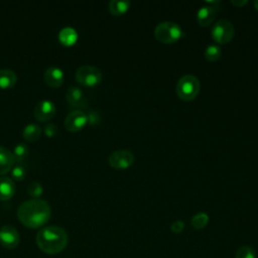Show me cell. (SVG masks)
Instances as JSON below:
<instances>
[{
    "instance_id": "f1b7e54d",
    "label": "cell",
    "mask_w": 258,
    "mask_h": 258,
    "mask_svg": "<svg viewBox=\"0 0 258 258\" xmlns=\"http://www.w3.org/2000/svg\"><path fill=\"white\" fill-rule=\"evenodd\" d=\"M254 7H255V9L258 11V0L254 1Z\"/></svg>"
},
{
    "instance_id": "8992f818",
    "label": "cell",
    "mask_w": 258,
    "mask_h": 258,
    "mask_svg": "<svg viewBox=\"0 0 258 258\" xmlns=\"http://www.w3.org/2000/svg\"><path fill=\"white\" fill-rule=\"evenodd\" d=\"M234 26L226 19L217 21L212 28V38L219 44H225L232 40L234 36Z\"/></svg>"
},
{
    "instance_id": "ac0fdd59",
    "label": "cell",
    "mask_w": 258,
    "mask_h": 258,
    "mask_svg": "<svg viewBox=\"0 0 258 258\" xmlns=\"http://www.w3.org/2000/svg\"><path fill=\"white\" fill-rule=\"evenodd\" d=\"M129 7L130 1L128 0H112L109 2V10L115 16L124 14Z\"/></svg>"
},
{
    "instance_id": "d4e9b609",
    "label": "cell",
    "mask_w": 258,
    "mask_h": 258,
    "mask_svg": "<svg viewBox=\"0 0 258 258\" xmlns=\"http://www.w3.org/2000/svg\"><path fill=\"white\" fill-rule=\"evenodd\" d=\"M11 173H12V176H13L15 179L21 180V179L24 177V175H25V169H24V167H23L22 165L16 164V165H14V166L12 167Z\"/></svg>"
},
{
    "instance_id": "52a82bcc",
    "label": "cell",
    "mask_w": 258,
    "mask_h": 258,
    "mask_svg": "<svg viewBox=\"0 0 258 258\" xmlns=\"http://www.w3.org/2000/svg\"><path fill=\"white\" fill-rule=\"evenodd\" d=\"M108 161L115 169H126L133 164L134 155L127 149H118L109 155Z\"/></svg>"
},
{
    "instance_id": "4fadbf2b",
    "label": "cell",
    "mask_w": 258,
    "mask_h": 258,
    "mask_svg": "<svg viewBox=\"0 0 258 258\" xmlns=\"http://www.w3.org/2000/svg\"><path fill=\"white\" fill-rule=\"evenodd\" d=\"M15 163L13 152L5 146L0 145V174L8 172Z\"/></svg>"
},
{
    "instance_id": "603a6c76",
    "label": "cell",
    "mask_w": 258,
    "mask_h": 258,
    "mask_svg": "<svg viewBox=\"0 0 258 258\" xmlns=\"http://www.w3.org/2000/svg\"><path fill=\"white\" fill-rule=\"evenodd\" d=\"M235 258H256V251L250 246H242L236 251Z\"/></svg>"
},
{
    "instance_id": "4316f807",
    "label": "cell",
    "mask_w": 258,
    "mask_h": 258,
    "mask_svg": "<svg viewBox=\"0 0 258 258\" xmlns=\"http://www.w3.org/2000/svg\"><path fill=\"white\" fill-rule=\"evenodd\" d=\"M56 131H57V127L53 123H48L44 128V132L48 137H52L56 133Z\"/></svg>"
},
{
    "instance_id": "2e32d148",
    "label": "cell",
    "mask_w": 258,
    "mask_h": 258,
    "mask_svg": "<svg viewBox=\"0 0 258 258\" xmlns=\"http://www.w3.org/2000/svg\"><path fill=\"white\" fill-rule=\"evenodd\" d=\"M66 98L73 106H82L85 103L83 92L78 87H70L66 92Z\"/></svg>"
},
{
    "instance_id": "3957f363",
    "label": "cell",
    "mask_w": 258,
    "mask_h": 258,
    "mask_svg": "<svg viewBox=\"0 0 258 258\" xmlns=\"http://www.w3.org/2000/svg\"><path fill=\"white\" fill-rule=\"evenodd\" d=\"M201 89L200 81L192 75H185L181 77L176 84V94L179 99L183 101L194 100Z\"/></svg>"
},
{
    "instance_id": "5bb4252c",
    "label": "cell",
    "mask_w": 258,
    "mask_h": 258,
    "mask_svg": "<svg viewBox=\"0 0 258 258\" xmlns=\"http://www.w3.org/2000/svg\"><path fill=\"white\" fill-rule=\"evenodd\" d=\"M15 183L8 176H0V200L6 201L13 197L15 192Z\"/></svg>"
},
{
    "instance_id": "7402d4cb",
    "label": "cell",
    "mask_w": 258,
    "mask_h": 258,
    "mask_svg": "<svg viewBox=\"0 0 258 258\" xmlns=\"http://www.w3.org/2000/svg\"><path fill=\"white\" fill-rule=\"evenodd\" d=\"M29 153V148L26 144L24 143H18L15 147H14V156H15V160H17L18 162H21L23 159L26 158V156Z\"/></svg>"
},
{
    "instance_id": "6da1fadb",
    "label": "cell",
    "mask_w": 258,
    "mask_h": 258,
    "mask_svg": "<svg viewBox=\"0 0 258 258\" xmlns=\"http://www.w3.org/2000/svg\"><path fill=\"white\" fill-rule=\"evenodd\" d=\"M19 221L27 228H39L50 218V207L42 199H31L23 202L17 209Z\"/></svg>"
},
{
    "instance_id": "ba28073f",
    "label": "cell",
    "mask_w": 258,
    "mask_h": 258,
    "mask_svg": "<svg viewBox=\"0 0 258 258\" xmlns=\"http://www.w3.org/2000/svg\"><path fill=\"white\" fill-rule=\"evenodd\" d=\"M20 241L18 231L11 225H4L0 228V245L6 249H14Z\"/></svg>"
},
{
    "instance_id": "9c48e42d",
    "label": "cell",
    "mask_w": 258,
    "mask_h": 258,
    "mask_svg": "<svg viewBox=\"0 0 258 258\" xmlns=\"http://www.w3.org/2000/svg\"><path fill=\"white\" fill-rule=\"evenodd\" d=\"M88 122V116L81 110L71 111L64 119V127L70 131H78L82 129Z\"/></svg>"
},
{
    "instance_id": "83f0119b",
    "label": "cell",
    "mask_w": 258,
    "mask_h": 258,
    "mask_svg": "<svg viewBox=\"0 0 258 258\" xmlns=\"http://www.w3.org/2000/svg\"><path fill=\"white\" fill-rule=\"evenodd\" d=\"M231 3L233 4V5H235L236 7H242V6H244V5H246L247 3H248V1L247 0H242V1H237V0H232L231 1Z\"/></svg>"
},
{
    "instance_id": "9a60e30c",
    "label": "cell",
    "mask_w": 258,
    "mask_h": 258,
    "mask_svg": "<svg viewBox=\"0 0 258 258\" xmlns=\"http://www.w3.org/2000/svg\"><path fill=\"white\" fill-rule=\"evenodd\" d=\"M58 39L64 45H72L78 39V32L71 26H66L58 32Z\"/></svg>"
},
{
    "instance_id": "44dd1931",
    "label": "cell",
    "mask_w": 258,
    "mask_h": 258,
    "mask_svg": "<svg viewBox=\"0 0 258 258\" xmlns=\"http://www.w3.org/2000/svg\"><path fill=\"white\" fill-rule=\"evenodd\" d=\"M209 223V216L206 213H199L195 215L190 220V225L196 230L205 228Z\"/></svg>"
},
{
    "instance_id": "d6986e66",
    "label": "cell",
    "mask_w": 258,
    "mask_h": 258,
    "mask_svg": "<svg viewBox=\"0 0 258 258\" xmlns=\"http://www.w3.org/2000/svg\"><path fill=\"white\" fill-rule=\"evenodd\" d=\"M23 137L27 141H35L41 134V128L34 123H29L23 128Z\"/></svg>"
},
{
    "instance_id": "e0dca14e",
    "label": "cell",
    "mask_w": 258,
    "mask_h": 258,
    "mask_svg": "<svg viewBox=\"0 0 258 258\" xmlns=\"http://www.w3.org/2000/svg\"><path fill=\"white\" fill-rule=\"evenodd\" d=\"M17 81L16 74L10 69L0 70V88L6 89L12 87Z\"/></svg>"
},
{
    "instance_id": "484cf974",
    "label": "cell",
    "mask_w": 258,
    "mask_h": 258,
    "mask_svg": "<svg viewBox=\"0 0 258 258\" xmlns=\"http://www.w3.org/2000/svg\"><path fill=\"white\" fill-rule=\"evenodd\" d=\"M184 227H185V225H184V223L182 222V221H175V222H173L171 225H170V230H171V232L172 233H174V234H179V233H181L183 230H184Z\"/></svg>"
},
{
    "instance_id": "7c38bea8",
    "label": "cell",
    "mask_w": 258,
    "mask_h": 258,
    "mask_svg": "<svg viewBox=\"0 0 258 258\" xmlns=\"http://www.w3.org/2000/svg\"><path fill=\"white\" fill-rule=\"evenodd\" d=\"M218 12L216 6H202L197 12V20L201 26H208L215 19Z\"/></svg>"
},
{
    "instance_id": "30bf717a",
    "label": "cell",
    "mask_w": 258,
    "mask_h": 258,
    "mask_svg": "<svg viewBox=\"0 0 258 258\" xmlns=\"http://www.w3.org/2000/svg\"><path fill=\"white\" fill-rule=\"evenodd\" d=\"M55 105L50 100H41L34 107V116L39 121H47L53 117Z\"/></svg>"
},
{
    "instance_id": "8fae6325",
    "label": "cell",
    "mask_w": 258,
    "mask_h": 258,
    "mask_svg": "<svg viewBox=\"0 0 258 258\" xmlns=\"http://www.w3.org/2000/svg\"><path fill=\"white\" fill-rule=\"evenodd\" d=\"M43 78L48 86L56 88L59 87L63 82V73L58 67L50 66L45 70Z\"/></svg>"
},
{
    "instance_id": "cb8c5ba5",
    "label": "cell",
    "mask_w": 258,
    "mask_h": 258,
    "mask_svg": "<svg viewBox=\"0 0 258 258\" xmlns=\"http://www.w3.org/2000/svg\"><path fill=\"white\" fill-rule=\"evenodd\" d=\"M42 190H43L42 185L38 181H31L27 185V192L33 199H37L42 194Z\"/></svg>"
},
{
    "instance_id": "277c9868",
    "label": "cell",
    "mask_w": 258,
    "mask_h": 258,
    "mask_svg": "<svg viewBox=\"0 0 258 258\" xmlns=\"http://www.w3.org/2000/svg\"><path fill=\"white\" fill-rule=\"evenodd\" d=\"M154 35L162 43H173L182 36V30L175 22L163 21L156 25Z\"/></svg>"
},
{
    "instance_id": "7a4b0ae2",
    "label": "cell",
    "mask_w": 258,
    "mask_h": 258,
    "mask_svg": "<svg viewBox=\"0 0 258 258\" xmlns=\"http://www.w3.org/2000/svg\"><path fill=\"white\" fill-rule=\"evenodd\" d=\"M68 234L58 226H47L36 234V244L45 254L54 255L61 252L68 245Z\"/></svg>"
},
{
    "instance_id": "5b68a950",
    "label": "cell",
    "mask_w": 258,
    "mask_h": 258,
    "mask_svg": "<svg viewBox=\"0 0 258 258\" xmlns=\"http://www.w3.org/2000/svg\"><path fill=\"white\" fill-rule=\"evenodd\" d=\"M76 79L84 86L93 87L102 81V72L94 66L84 64L78 68L76 72Z\"/></svg>"
},
{
    "instance_id": "ffe728a7",
    "label": "cell",
    "mask_w": 258,
    "mask_h": 258,
    "mask_svg": "<svg viewBox=\"0 0 258 258\" xmlns=\"http://www.w3.org/2000/svg\"><path fill=\"white\" fill-rule=\"evenodd\" d=\"M222 53V50L220 48L219 45L216 44H210L209 46L206 47L205 51H204V55L205 58L209 61H216L220 58Z\"/></svg>"
}]
</instances>
